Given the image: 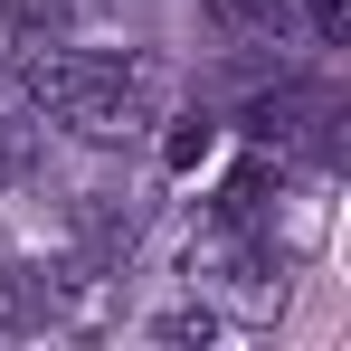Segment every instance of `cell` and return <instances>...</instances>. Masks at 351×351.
Instances as JSON below:
<instances>
[{
  "mask_svg": "<svg viewBox=\"0 0 351 351\" xmlns=\"http://www.w3.org/2000/svg\"><path fill=\"white\" fill-rule=\"evenodd\" d=\"M29 162H38V114L29 105H0V190H19Z\"/></svg>",
  "mask_w": 351,
  "mask_h": 351,
  "instance_id": "8",
  "label": "cell"
},
{
  "mask_svg": "<svg viewBox=\"0 0 351 351\" xmlns=\"http://www.w3.org/2000/svg\"><path fill=\"white\" fill-rule=\"evenodd\" d=\"M294 19H304L323 48H342V38H351V0H294Z\"/></svg>",
  "mask_w": 351,
  "mask_h": 351,
  "instance_id": "9",
  "label": "cell"
},
{
  "mask_svg": "<svg viewBox=\"0 0 351 351\" xmlns=\"http://www.w3.org/2000/svg\"><path fill=\"white\" fill-rule=\"evenodd\" d=\"M58 323V285L38 266H0V332H48Z\"/></svg>",
  "mask_w": 351,
  "mask_h": 351,
  "instance_id": "6",
  "label": "cell"
},
{
  "mask_svg": "<svg viewBox=\"0 0 351 351\" xmlns=\"http://www.w3.org/2000/svg\"><path fill=\"white\" fill-rule=\"evenodd\" d=\"M180 276H190V294H209L237 332L266 323V313H285V276H276V266L247 247V228H228V219H209V228L180 247Z\"/></svg>",
  "mask_w": 351,
  "mask_h": 351,
  "instance_id": "2",
  "label": "cell"
},
{
  "mask_svg": "<svg viewBox=\"0 0 351 351\" xmlns=\"http://www.w3.org/2000/svg\"><path fill=\"white\" fill-rule=\"evenodd\" d=\"M10 76L29 95V114L76 133V143H133L152 133L171 105V66L162 58H123V48H58V38H19Z\"/></svg>",
  "mask_w": 351,
  "mask_h": 351,
  "instance_id": "1",
  "label": "cell"
},
{
  "mask_svg": "<svg viewBox=\"0 0 351 351\" xmlns=\"http://www.w3.org/2000/svg\"><path fill=\"white\" fill-rule=\"evenodd\" d=\"M143 342H199L209 351V342H237V323L209 304V294H180V304H162V313L143 323Z\"/></svg>",
  "mask_w": 351,
  "mask_h": 351,
  "instance_id": "7",
  "label": "cell"
},
{
  "mask_svg": "<svg viewBox=\"0 0 351 351\" xmlns=\"http://www.w3.org/2000/svg\"><path fill=\"white\" fill-rule=\"evenodd\" d=\"M199 19H209L219 38H247V48L294 38V0H199Z\"/></svg>",
  "mask_w": 351,
  "mask_h": 351,
  "instance_id": "4",
  "label": "cell"
},
{
  "mask_svg": "<svg viewBox=\"0 0 351 351\" xmlns=\"http://www.w3.org/2000/svg\"><path fill=\"white\" fill-rule=\"evenodd\" d=\"M133 228H143V219L123 209L114 190H86V199H76V237H86V266H123Z\"/></svg>",
  "mask_w": 351,
  "mask_h": 351,
  "instance_id": "5",
  "label": "cell"
},
{
  "mask_svg": "<svg viewBox=\"0 0 351 351\" xmlns=\"http://www.w3.org/2000/svg\"><path fill=\"white\" fill-rule=\"evenodd\" d=\"M247 133H256L266 152L332 143V95H323V86H276V95H256V105H247Z\"/></svg>",
  "mask_w": 351,
  "mask_h": 351,
  "instance_id": "3",
  "label": "cell"
}]
</instances>
